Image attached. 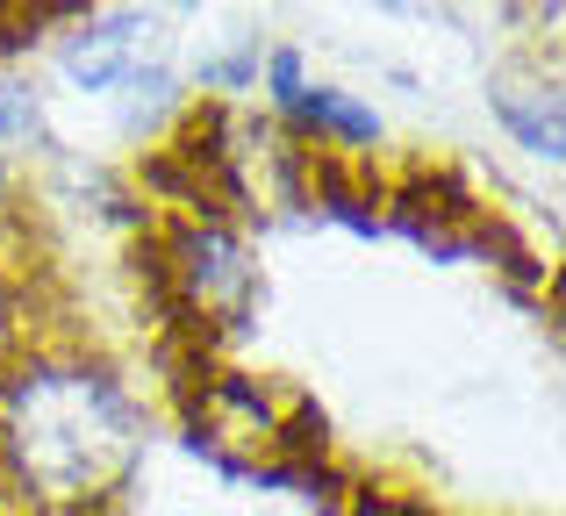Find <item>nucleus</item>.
<instances>
[{
  "label": "nucleus",
  "mask_w": 566,
  "mask_h": 516,
  "mask_svg": "<svg viewBox=\"0 0 566 516\" xmlns=\"http://www.w3.org/2000/svg\"><path fill=\"white\" fill-rule=\"evenodd\" d=\"M8 452L22 481L51 503H86L101 495L137 452V417L123 388L80 366H57L14 388L8 402Z\"/></svg>",
  "instance_id": "1"
},
{
  "label": "nucleus",
  "mask_w": 566,
  "mask_h": 516,
  "mask_svg": "<svg viewBox=\"0 0 566 516\" xmlns=\"http://www.w3.org/2000/svg\"><path fill=\"white\" fill-rule=\"evenodd\" d=\"M137 36H151L137 14H108V22L80 29V36L65 43V72L80 86H123V80H137Z\"/></svg>",
  "instance_id": "2"
},
{
  "label": "nucleus",
  "mask_w": 566,
  "mask_h": 516,
  "mask_svg": "<svg viewBox=\"0 0 566 516\" xmlns=\"http://www.w3.org/2000/svg\"><path fill=\"white\" fill-rule=\"evenodd\" d=\"M187 280H193V294H201V308H244V294H251V265H244V252H237L222 230H201V238L187 244Z\"/></svg>",
  "instance_id": "3"
},
{
  "label": "nucleus",
  "mask_w": 566,
  "mask_h": 516,
  "mask_svg": "<svg viewBox=\"0 0 566 516\" xmlns=\"http://www.w3.org/2000/svg\"><path fill=\"white\" fill-rule=\"evenodd\" d=\"M495 108H502V123H510L538 158H559V101H524L516 86H502Z\"/></svg>",
  "instance_id": "4"
},
{
  "label": "nucleus",
  "mask_w": 566,
  "mask_h": 516,
  "mask_svg": "<svg viewBox=\"0 0 566 516\" xmlns=\"http://www.w3.org/2000/svg\"><path fill=\"white\" fill-rule=\"evenodd\" d=\"M294 115L302 123H323V129H337V137H352V144H366L374 137V115L359 108V101H345V94H331V86H302V101H294Z\"/></svg>",
  "instance_id": "5"
},
{
  "label": "nucleus",
  "mask_w": 566,
  "mask_h": 516,
  "mask_svg": "<svg viewBox=\"0 0 566 516\" xmlns=\"http://www.w3.org/2000/svg\"><path fill=\"white\" fill-rule=\"evenodd\" d=\"M36 101H29V86H0V137H36Z\"/></svg>",
  "instance_id": "6"
},
{
  "label": "nucleus",
  "mask_w": 566,
  "mask_h": 516,
  "mask_svg": "<svg viewBox=\"0 0 566 516\" xmlns=\"http://www.w3.org/2000/svg\"><path fill=\"white\" fill-rule=\"evenodd\" d=\"M273 94L287 101V108L302 101V57H294V51H273Z\"/></svg>",
  "instance_id": "7"
}]
</instances>
